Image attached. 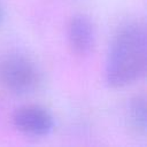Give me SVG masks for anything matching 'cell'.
<instances>
[{
  "mask_svg": "<svg viewBox=\"0 0 147 147\" xmlns=\"http://www.w3.org/2000/svg\"><path fill=\"white\" fill-rule=\"evenodd\" d=\"M3 18H5V9H3V7H2V5L0 3V24L2 23V21H3Z\"/></svg>",
  "mask_w": 147,
  "mask_h": 147,
  "instance_id": "8992f818",
  "label": "cell"
},
{
  "mask_svg": "<svg viewBox=\"0 0 147 147\" xmlns=\"http://www.w3.org/2000/svg\"><path fill=\"white\" fill-rule=\"evenodd\" d=\"M147 65V32L142 23L122 26L110 44L105 77L110 87L127 86L144 76Z\"/></svg>",
  "mask_w": 147,
  "mask_h": 147,
  "instance_id": "6da1fadb",
  "label": "cell"
},
{
  "mask_svg": "<svg viewBox=\"0 0 147 147\" xmlns=\"http://www.w3.org/2000/svg\"><path fill=\"white\" fill-rule=\"evenodd\" d=\"M95 26L91 18L85 14H76L68 24V40L71 49L85 55L91 52L95 44Z\"/></svg>",
  "mask_w": 147,
  "mask_h": 147,
  "instance_id": "277c9868",
  "label": "cell"
},
{
  "mask_svg": "<svg viewBox=\"0 0 147 147\" xmlns=\"http://www.w3.org/2000/svg\"><path fill=\"white\" fill-rule=\"evenodd\" d=\"M15 127L24 134L32 137H44L54 129V118L44 107L36 105L22 106L13 114Z\"/></svg>",
  "mask_w": 147,
  "mask_h": 147,
  "instance_id": "3957f363",
  "label": "cell"
},
{
  "mask_svg": "<svg viewBox=\"0 0 147 147\" xmlns=\"http://www.w3.org/2000/svg\"><path fill=\"white\" fill-rule=\"evenodd\" d=\"M0 82L7 91L25 95L36 91L40 84V72L29 57L8 55L0 62Z\"/></svg>",
  "mask_w": 147,
  "mask_h": 147,
  "instance_id": "7a4b0ae2",
  "label": "cell"
},
{
  "mask_svg": "<svg viewBox=\"0 0 147 147\" xmlns=\"http://www.w3.org/2000/svg\"><path fill=\"white\" fill-rule=\"evenodd\" d=\"M129 118H130V123L134 129L141 132L146 131L147 113H146V99L144 95H137L130 101Z\"/></svg>",
  "mask_w": 147,
  "mask_h": 147,
  "instance_id": "5b68a950",
  "label": "cell"
}]
</instances>
